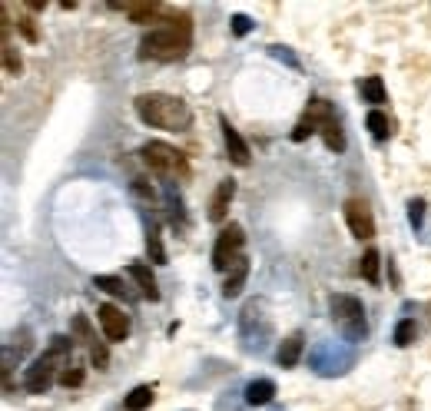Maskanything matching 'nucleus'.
<instances>
[{"mask_svg": "<svg viewBox=\"0 0 431 411\" xmlns=\"http://www.w3.org/2000/svg\"><path fill=\"white\" fill-rule=\"evenodd\" d=\"M192 47V20L186 14L166 20L163 27L150 30L140 40V57L143 60H182Z\"/></svg>", "mask_w": 431, "mask_h": 411, "instance_id": "nucleus-1", "label": "nucleus"}, {"mask_svg": "<svg viewBox=\"0 0 431 411\" xmlns=\"http://www.w3.org/2000/svg\"><path fill=\"white\" fill-rule=\"evenodd\" d=\"M136 116L146 126L156 130H170V133H182L192 126V110L186 100L170 93H143L136 96Z\"/></svg>", "mask_w": 431, "mask_h": 411, "instance_id": "nucleus-2", "label": "nucleus"}, {"mask_svg": "<svg viewBox=\"0 0 431 411\" xmlns=\"http://www.w3.org/2000/svg\"><path fill=\"white\" fill-rule=\"evenodd\" d=\"M70 348H73V338H67V335H53L50 338V348L40 358H33L27 368V375H24V385H27V392L33 395H43L53 382H60V365H67L70 358Z\"/></svg>", "mask_w": 431, "mask_h": 411, "instance_id": "nucleus-3", "label": "nucleus"}, {"mask_svg": "<svg viewBox=\"0 0 431 411\" xmlns=\"http://www.w3.org/2000/svg\"><path fill=\"white\" fill-rule=\"evenodd\" d=\"M140 156H143V163L150 166L156 176H163V180H186V176H189L186 153H180V150L170 143L153 140V143H146L143 150H140Z\"/></svg>", "mask_w": 431, "mask_h": 411, "instance_id": "nucleus-4", "label": "nucleus"}, {"mask_svg": "<svg viewBox=\"0 0 431 411\" xmlns=\"http://www.w3.org/2000/svg\"><path fill=\"white\" fill-rule=\"evenodd\" d=\"M328 312H332V322L336 328L348 338V342H362L365 332H368V322H365V308L355 296H332L328 298Z\"/></svg>", "mask_w": 431, "mask_h": 411, "instance_id": "nucleus-5", "label": "nucleus"}, {"mask_svg": "<svg viewBox=\"0 0 431 411\" xmlns=\"http://www.w3.org/2000/svg\"><path fill=\"white\" fill-rule=\"evenodd\" d=\"M242 242H246L242 226L239 222H229V226L216 236V246H212V269H216V272H229V269L242 259Z\"/></svg>", "mask_w": 431, "mask_h": 411, "instance_id": "nucleus-6", "label": "nucleus"}, {"mask_svg": "<svg viewBox=\"0 0 431 411\" xmlns=\"http://www.w3.org/2000/svg\"><path fill=\"white\" fill-rule=\"evenodd\" d=\"M332 103L328 100H322V96H316V100H308L306 113H302V120L296 123V130H292V140L296 143H302V140H308L312 133H322V123L326 120H332Z\"/></svg>", "mask_w": 431, "mask_h": 411, "instance_id": "nucleus-7", "label": "nucleus"}, {"mask_svg": "<svg viewBox=\"0 0 431 411\" xmlns=\"http://www.w3.org/2000/svg\"><path fill=\"white\" fill-rule=\"evenodd\" d=\"M345 222H348L355 239H372L375 236V219L365 199H345Z\"/></svg>", "mask_w": 431, "mask_h": 411, "instance_id": "nucleus-8", "label": "nucleus"}, {"mask_svg": "<svg viewBox=\"0 0 431 411\" xmlns=\"http://www.w3.org/2000/svg\"><path fill=\"white\" fill-rule=\"evenodd\" d=\"M312 365H316V372L322 375H336V372H345L348 365H352V352H345V348H336L332 342H322L312 352Z\"/></svg>", "mask_w": 431, "mask_h": 411, "instance_id": "nucleus-9", "label": "nucleus"}, {"mask_svg": "<svg viewBox=\"0 0 431 411\" xmlns=\"http://www.w3.org/2000/svg\"><path fill=\"white\" fill-rule=\"evenodd\" d=\"M96 318H100V328H103V335L110 342H123L126 335H130V318L116 306H100L96 308Z\"/></svg>", "mask_w": 431, "mask_h": 411, "instance_id": "nucleus-10", "label": "nucleus"}, {"mask_svg": "<svg viewBox=\"0 0 431 411\" xmlns=\"http://www.w3.org/2000/svg\"><path fill=\"white\" fill-rule=\"evenodd\" d=\"M219 126H222V143H226L229 160L236 166H249V146H246V140L239 136V130H236L226 116H219Z\"/></svg>", "mask_w": 431, "mask_h": 411, "instance_id": "nucleus-11", "label": "nucleus"}, {"mask_svg": "<svg viewBox=\"0 0 431 411\" xmlns=\"http://www.w3.org/2000/svg\"><path fill=\"white\" fill-rule=\"evenodd\" d=\"M232 196H236V180H222L219 186H216V196H212V202H209V219H212V222H222V219H226Z\"/></svg>", "mask_w": 431, "mask_h": 411, "instance_id": "nucleus-12", "label": "nucleus"}, {"mask_svg": "<svg viewBox=\"0 0 431 411\" xmlns=\"http://www.w3.org/2000/svg\"><path fill=\"white\" fill-rule=\"evenodd\" d=\"M246 279H249V259L242 256L236 266L226 272V282H222V296L226 298H236L242 292V286H246Z\"/></svg>", "mask_w": 431, "mask_h": 411, "instance_id": "nucleus-13", "label": "nucleus"}, {"mask_svg": "<svg viewBox=\"0 0 431 411\" xmlns=\"http://www.w3.org/2000/svg\"><path fill=\"white\" fill-rule=\"evenodd\" d=\"M302 348H306V338L302 335H289L286 342L279 345V352H276V362L282 365V368H296L298 358H302Z\"/></svg>", "mask_w": 431, "mask_h": 411, "instance_id": "nucleus-14", "label": "nucleus"}, {"mask_svg": "<svg viewBox=\"0 0 431 411\" xmlns=\"http://www.w3.org/2000/svg\"><path fill=\"white\" fill-rule=\"evenodd\" d=\"M130 276L136 279L140 292H143L150 302H156V298H160V288H156V279H153V272H150V266H143V262H133V266H130Z\"/></svg>", "mask_w": 431, "mask_h": 411, "instance_id": "nucleus-15", "label": "nucleus"}, {"mask_svg": "<svg viewBox=\"0 0 431 411\" xmlns=\"http://www.w3.org/2000/svg\"><path fill=\"white\" fill-rule=\"evenodd\" d=\"M276 395V382L272 378H256V382L246 385V402L249 405H269Z\"/></svg>", "mask_w": 431, "mask_h": 411, "instance_id": "nucleus-16", "label": "nucleus"}, {"mask_svg": "<svg viewBox=\"0 0 431 411\" xmlns=\"http://www.w3.org/2000/svg\"><path fill=\"white\" fill-rule=\"evenodd\" d=\"M358 272L365 276V282L378 286V282H382V252H378V249H368L362 256V262H358Z\"/></svg>", "mask_w": 431, "mask_h": 411, "instance_id": "nucleus-17", "label": "nucleus"}, {"mask_svg": "<svg viewBox=\"0 0 431 411\" xmlns=\"http://www.w3.org/2000/svg\"><path fill=\"white\" fill-rule=\"evenodd\" d=\"M116 10H123L133 24H153L156 14H160V4H150V0L146 4H120Z\"/></svg>", "mask_w": 431, "mask_h": 411, "instance_id": "nucleus-18", "label": "nucleus"}, {"mask_svg": "<svg viewBox=\"0 0 431 411\" xmlns=\"http://www.w3.org/2000/svg\"><path fill=\"white\" fill-rule=\"evenodd\" d=\"M322 140H326V146L332 150V153H342L345 150V136H342V126H338L336 116L322 123Z\"/></svg>", "mask_w": 431, "mask_h": 411, "instance_id": "nucleus-19", "label": "nucleus"}, {"mask_svg": "<svg viewBox=\"0 0 431 411\" xmlns=\"http://www.w3.org/2000/svg\"><path fill=\"white\" fill-rule=\"evenodd\" d=\"M150 405H153V388H150V385H140V388H133V392L126 395L123 408L126 411H146Z\"/></svg>", "mask_w": 431, "mask_h": 411, "instance_id": "nucleus-20", "label": "nucleus"}, {"mask_svg": "<svg viewBox=\"0 0 431 411\" xmlns=\"http://www.w3.org/2000/svg\"><path fill=\"white\" fill-rule=\"evenodd\" d=\"M365 126H368V133L375 140H388V133H392V123H388V116L382 110H372V113L365 116Z\"/></svg>", "mask_w": 431, "mask_h": 411, "instance_id": "nucleus-21", "label": "nucleus"}, {"mask_svg": "<svg viewBox=\"0 0 431 411\" xmlns=\"http://www.w3.org/2000/svg\"><path fill=\"white\" fill-rule=\"evenodd\" d=\"M358 90H362V96L368 100V103H375V106L388 100V96H385V83H382V77H365Z\"/></svg>", "mask_w": 431, "mask_h": 411, "instance_id": "nucleus-22", "label": "nucleus"}, {"mask_svg": "<svg viewBox=\"0 0 431 411\" xmlns=\"http://www.w3.org/2000/svg\"><path fill=\"white\" fill-rule=\"evenodd\" d=\"M146 249H150V259L153 262H166V249H163V236H160V226H150V232H146Z\"/></svg>", "mask_w": 431, "mask_h": 411, "instance_id": "nucleus-23", "label": "nucleus"}, {"mask_svg": "<svg viewBox=\"0 0 431 411\" xmlns=\"http://www.w3.org/2000/svg\"><path fill=\"white\" fill-rule=\"evenodd\" d=\"M93 286H96V288H103V292H110V296H123V298H130V292H126V286H123V279H120V276H96V279H93Z\"/></svg>", "mask_w": 431, "mask_h": 411, "instance_id": "nucleus-24", "label": "nucleus"}, {"mask_svg": "<svg viewBox=\"0 0 431 411\" xmlns=\"http://www.w3.org/2000/svg\"><path fill=\"white\" fill-rule=\"evenodd\" d=\"M412 342H415V322L412 318H402L398 328H395V345H398V348H408Z\"/></svg>", "mask_w": 431, "mask_h": 411, "instance_id": "nucleus-25", "label": "nucleus"}, {"mask_svg": "<svg viewBox=\"0 0 431 411\" xmlns=\"http://www.w3.org/2000/svg\"><path fill=\"white\" fill-rule=\"evenodd\" d=\"M73 335H70V338H73V342H90L93 345L96 338H93V332H90V322H86V316H73Z\"/></svg>", "mask_w": 431, "mask_h": 411, "instance_id": "nucleus-26", "label": "nucleus"}, {"mask_svg": "<svg viewBox=\"0 0 431 411\" xmlns=\"http://www.w3.org/2000/svg\"><path fill=\"white\" fill-rule=\"evenodd\" d=\"M83 378H86V372L80 368V365H73V368H63V372H60V385H63V388H80V385H83Z\"/></svg>", "mask_w": 431, "mask_h": 411, "instance_id": "nucleus-27", "label": "nucleus"}, {"mask_svg": "<svg viewBox=\"0 0 431 411\" xmlns=\"http://www.w3.org/2000/svg\"><path fill=\"white\" fill-rule=\"evenodd\" d=\"M90 362L96 365V372H106V365H110V352H106L103 342H93V345H90Z\"/></svg>", "mask_w": 431, "mask_h": 411, "instance_id": "nucleus-28", "label": "nucleus"}, {"mask_svg": "<svg viewBox=\"0 0 431 411\" xmlns=\"http://www.w3.org/2000/svg\"><path fill=\"white\" fill-rule=\"evenodd\" d=\"M20 67H24V63H20L17 50L10 47V43H4V70H7L10 77H17V73H20Z\"/></svg>", "mask_w": 431, "mask_h": 411, "instance_id": "nucleus-29", "label": "nucleus"}, {"mask_svg": "<svg viewBox=\"0 0 431 411\" xmlns=\"http://www.w3.org/2000/svg\"><path fill=\"white\" fill-rule=\"evenodd\" d=\"M408 219H412V226H422V219H425V199H412V202H408Z\"/></svg>", "mask_w": 431, "mask_h": 411, "instance_id": "nucleus-30", "label": "nucleus"}, {"mask_svg": "<svg viewBox=\"0 0 431 411\" xmlns=\"http://www.w3.org/2000/svg\"><path fill=\"white\" fill-rule=\"evenodd\" d=\"M249 30H252V20L246 17V14H236V17H232V33H236V37H246Z\"/></svg>", "mask_w": 431, "mask_h": 411, "instance_id": "nucleus-31", "label": "nucleus"}, {"mask_svg": "<svg viewBox=\"0 0 431 411\" xmlns=\"http://www.w3.org/2000/svg\"><path fill=\"white\" fill-rule=\"evenodd\" d=\"M17 27H20V33H24V40H30V43H37V27H33V20L30 17H20L17 20Z\"/></svg>", "mask_w": 431, "mask_h": 411, "instance_id": "nucleus-32", "label": "nucleus"}, {"mask_svg": "<svg viewBox=\"0 0 431 411\" xmlns=\"http://www.w3.org/2000/svg\"><path fill=\"white\" fill-rule=\"evenodd\" d=\"M272 50V57L276 60H286V63H292V67H298V60L292 57V53H289V47H269Z\"/></svg>", "mask_w": 431, "mask_h": 411, "instance_id": "nucleus-33", "label": "nucleus"}, {"mask_svg": "<svg viewBox=\"0 0 431 411\" xmlns=\"http://www.w3.org/2000/svg\"><path fill=\"white\" fill-rule=\"evenodd\" d=\"M27 7H30V10H43L47 4H43V0H27Z\"/></svg>", "mask_w": 431, "mask_h": 411, "instance_id": "nucleus-34", "label": "nucleus"}]
</instances>
